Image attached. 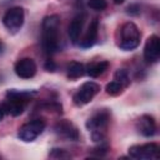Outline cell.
I'll return each mask as SVG.
<instances>
[{"mask_svg": "<svg viewBox=\"0 0 160 160\" xmlns=\"http://www.w3.org/2000/svg\"><path fill=\"white\" fill-rule=\"evenodd\" d=\"M59 28L60 18L59 15H49L42 20V34L41 45L46 54H54L59 50Z\"/></svg>", "mask_w": 160, "mask_h": 160, "instance_id": "cell-1", "label": "cell"}, {"mask_svg": "<svg viewBox=\"0 0 160 160\" xmlns=\"http://www.w3.org/2000/svg\"><path fill=\"white\" fill-rule=\"evenodd\" d=\"M110 120V114L106 110L98 111L86 121V129L91 132V139L95 142H102L105 140V130Z\"/></svg>", "mask_w": 160, "mask_h": 160, "instance_id": "cell-2", "label": "cell"}, {"mask_svg": "<svg viewBox=\"0 0 160 160\" xmlns=\"http://www.w3.org/2000/svg\"><path fill=\"white\" fill-rule=\"evenodd\" d=\"M140 30L139 28L132 22L128 21L120 28V41L119 48L122 50H134L140 44Z\"/></svg>", "mask_w": 160, "mask_h": 160, "instance_id": "cell-3", "label": "cell"}, {"mask_svg": "<svg viewBox=\"0 0 160 160\" xmlns=\"http://www.w3.org/2000/svg\"><path fill=\"white\" fill-rule=\"evenodd\" d=\"M45 126H46V124L44 120H40V119L31 120V121L24 124L22 126H20L18 136L20 140H22L25 142H31L45 130Z\"/></svg>", "mask_w": 160, "mask_h": 160, "instance_id": "cell-4", "label": "cell"}, {"mask_svg": "<svg viewBox=\"0 0 160 160\" xmlns=\"http://www.w3.org/2000/svg\"><path fill=\"white\" fill-rule=\"evenodd\" d=\"M99 91H100V85L99 84H96L95 81H86L74 94V96H72L74 104L78 105V106L86 105L88 102H90L94 99V96Z\"/></svg>", "mask_w": 160, "mask_h": 160, "instance_id": "cell-5", "label": "cell"}, {"mask_svg": "<svg viewBox=\"0 0 160 160\" xmlns=\"http://www.w3.org/2000/svg\"><path fill=\"white\" fill-rule=\"evenodd\" d=\"M129 156L136 160L159 159V145L148 142L144 145H132L129 148Z\"/></svg>", "mask_w": 160, "mask_h": 160, "instance_id": "cell-6", "label": "cell"}, {"mask_svg": "<svg viewBox=\"0 0 160 160\" xmlns=\"http://www.w3.org/2000/svg\"><path fill=\"white\" fill-rule=\"evenodd\" d=\"M24 20H25V12L21 6L10 8L2 18V22L5 28L12 32L20 30V28L24 25Z\"/></svg>", "mask_w": 160, "mask_h": 160, "instance_id": "cell-7", "label": "cell"}, {"mask_svg": "<svg viewBox=\"0 0 160 160\" xmlns=\"http://www.w3.org/2000/svg\"><path fill=\"white\" fill-rule=\"evenodd\" d=\"M160 58V39L158 35H151L148 38L144 46V59L149 64L158 62Z\"/></svg>", "mask_w": 160, "mask_h": 160, "instance_id": "cell-8", "label": "cell"}, {"mask_svg": "<svg viewBox=\"0 0 160 160\" xmlns=\"http://www.w3.org/2000/svg\"><path fill=\"white\" fill-rule=\"evenodd\" d=\"M15 74L21 79H30L36 74V64L31 58H22L15 64Z\"/></svg>", "mask_w": 160, "mask_h": 160, "instance_id": "cell-9", "label": "cell"}, {"mask_svg": "<svg viewBox=\"0 0 160 160\" xmlns=\"http://www.w3.org/2000/svg\"><path fill=\"white\" fill-rule=\"evenodd\" d=\"M54 129H55V132L59 136H61V138H64L66 140H71V141L79 140L78 129L69 120H60V121H58Z\"/></svg>", "mask_w": 160, "mask_h": 160, "instance_id": "cell-10", "label": "cell"}, {"mask_svg": "<svg viewBox=\"0 0 160 160\" xmlns=\"http://www.w3.org/2000/svg\"><path fill=\"white\" fill-rule=\"evenodd\" d=\"M136 129L142 136L150 138V136H154L156 132V122L152 116L141 115L136 120Z\"/></svg>", "mask_w": 160, "mask_h": 160, "instance_id": "cell-11", "label": "cell"}, {"mask_svg": "<svg viewBox=\"0 0 160 160\" xmlns=\"http://www.w3.org/2000/svg\"><path fill=\"white\" fill-rule=\"evenodd\" d=\"M98 32H99V21L98 19H94L89 28H88V31L84 36V39L80 41V46L82 49H88V48H91L95 42H96V39H98Z\"/></svg>", "mask_w": 160, "mask_h": 160, "instance_id": "cell-12", "label": "cell"}, {"mask_svg": "<svg viewBox=\"0 0 160 160\" xmlns=\"http://www.w3.org/2000/svg\"><path fill=\"white\" fill-rule=\"evenodd\" d=\"M82 26H84V16L82 15L75 16L72 19V21L70 22L69 29H68V34H69V39L72 44L78 42L80 34H81V30H82Z\"/></svg>", "mask_w": 160, "mask_h": 160, "instance_id": "cell-13", "label": "cell"}, {"mask_svg": "<svg viewBox=\"0 0 160 160\" xmlns=\"http://www.w3.org/2000/svg\"><path fill=\"white\" fill-rule=\"evenodd\" d=\"M108 68H109V61H99V62L89 65L86 69V74L90 78H98L102 75L108 70Z\"/></svg>", "mask_w": 160, "mask_h": 160, "instance_id": "cell-14", "label": "cell"}, {"mask_svg": "<svg viewBox=\"0 0 160 160\" xmlns=\"http://www.w3.org/2000/svg\"><path fill=\"white\" fill-rule=\"evenodd\" d=\"M86 72V69H85V65L79 62V61H72L69 64L68 66V76L70 79H78V78H81L84 74Z\"/></svg>", "mask_w": 160, "mask_h": 160, "instance_id": "cell-15", "label": "cell"}, {"mask_svg": "<svg viewBox=\"0 0 160 160\" xmlns=\"http://www.w3.org/2000/svg\"><path fill=\"white\" fill-rule=\"evenodd\" d=\"M114 80L118 81V82H120L124 88H126V86L130 84L129 74H128V71L124 70V69H118V70L115 71V74H114Z\"/></svg>", "mask_w": 160, "mask_h": 160, "instance_id": "cell-16", "label": "cell"}, {"mask_svg": "<svg viewBox=\"0 0 160 160\" xmlns=\"http://www.w3.org/2000/svg\"><path fill=\"white\" fill-rule=\"evenodd\" d=\"M122 89H124V86L120 84V82H118V81H110L109 84H106V88H105V90H106V92L109 94V95H111V96H116V95H119L121 91H122Z\"/></svg>", "mask_w": 160, "mask_h": 160, "instance_id": "cell-17", "label": "cell"}, {"mask_svg": "<svg viewBox=\"0 0 160 160\" xmlns=\"http://www.w3.org/2000/svg\"><path fill=\"white\" fill-rule=\"evenodd\" d=\"M49 156L51 159H56V160H61V159H71V155L66 151V150H62V149H58V148H54L50 150L49 152Z\"/></svg>", "mask_w": 160, "mask_h": 160, "instance_id": "cell-18", "label": "cell"}, {"mask_svg": "<svg viewBox=\"0 0 160 160\" xmlns=\"http://www.w3.org/2000/svg\"><path fill=\"white\" fill-rule=\"evenodd\" d=\"M88 6L92 10H96V11H102L106 9L108 6V2L106 0H89L88 1Z\"/></svg>", "mask_w": 160, "mask_h": 160, "instance_id": "cell-19", "label": "cell"}, {"mask_svg": "<svg viewBox=\"0 0 160 160\" xmlns=\"http://www.w3.org/2000/svg\"><path fill=\"white\" fill-rule=\"evenodd\" d=\"M106 152H108V146H104V145H100L99 148L92 150V154H95L96 156H104Z\"/></svg>", "mask_w": 160, "mask_h": 160, "instance_id": "cell-20", "label": "cell"}, {"mask_svg": "<svg viewBox=\"0 0 160 160\" xmlns=\"http://www.w3.org/2000/svg\"><path fill=\"white\" fill-rule=\"evenodd\" d=\"M126 12L130 14V15H138L140 12V6L138 4H134V5H130L128 9H126Z\"/></svg>", "mask_w": 160, "mask_h": 160, "instance_id": "cell-21", "label": "cell"}, {"mask_svg": "<svg viewBox=\"0 0 160 160\" xmlns=\"http://www.w3.org/2000/svg\"><path fill=\"white\" fill-rule=\"evenodd\" d=\"M44 68H45V70H48V71H55L56 70V64L52 61V60H48L46 62H45V65H44Z\"/></svg>", "mask_w": 160, "mask_h": 160, "instance_id": "cell-22", "label": "cell"}, {"mask_svg": "<svg viewBox=\"0 0 160 160\" xmlns=\"http://www.w3.org/2000/svg\"><path fill=\"white\" fill-rule=\"evenodd\" d=\"M5 115H8V109H6L5 102H2V104H0V121L5 118Z\"/></svg>", "mask_w": 160, "mask_h": 160, "instance_id": "cell-23", "label": "cell"}, {"mask_svg": "<svg viewBox=\"0 0 160 160\" xmlns=\"http://www.w3.org/2000/svg\"><path fill=\"white\" fill-rule=\"evenodd\" d=\"M122 2H124V0H114V4H116V5L122 4Z\"/></svg>", "mask_w": 160, "mask_h": 160, "instance_id": "cell-24", "label": "cell"}, {"mask_svg": "<svg viewBox=\"0 0 160 160\" xmlns=\"http://www.w3.org/2000/svg\"><path fill=\"white\" fill-rule=\"evenodd\" d=\"M1 48H2V44H1V41H0V51H1Z\"/></svg>", "mask_w": 160, "mask_h": 160, "instance_id": "cell-25", "label": "cell"}]
</instances>
